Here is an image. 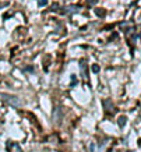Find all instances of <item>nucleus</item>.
<instances>
[{
    "instance_id": "1",
    "label": "nucleus",
    "mask_w": 141,
    "mask_h": 152,
    "mask_svg": "<svg viewBox=\"0 0 141 152\" xmlns=\"http://www.w3.org/2000/svg\"><path fill=\"white\" fill-rule=\"evenodd\" d=\"M6 99V101H9L10 103H13V106H20V101L17 99V98H13V96H3Z\"/></svg>"
},
{
    "instance_id": "2",
    "label": "nucleus",
    "mask_w": 141,
    "mask_h": 152,
    "mask_svg": "<svg viewBox=\"0 0 141 152\" xmlns=\"http://www.w3.org/2000/svg\"><path fill=\"white\" fill-rule=\"evenodd\" d=\"M53 119L56 120V121H59L60 119H62V113H60V107H56L55 112H53Z\"/></svg>"
},
{
    "instance_id": "3",
    "label": "nucleus",
    "mask_w": 141,
    "mask_h": 152,
    "mask_svg": "<svg viewBox=\"0 0 141 152\" xmlns=\"http://www.w3.org/2000/svg\"><path fill=\"white\" fill-rule=\"evenodd\" d=\"M117 123H119V126H120V127L126 126V123H127V117H126V116H122V117H119Z\"/></svg>"
},
{
    "instance_id": "4",
    "label": "nucleus",
    "mask_w": 141,
    "mask_h": 152,
    "mask_svg": "<svg viewBox=\"0 0 141 152\" xmlns=\"http://www.w3.org/2000/svg\"><path fill=\"white\" fill-rule=\"evenodd\" d=\"M91 70L94 71V73H99V66H98V64H92L91 66Z\"/></svg>"
},
{
    "instance_id": "5",
    "label": "nucleus",
    "mask_w": 141,
    "mask_h": 152,
    "mask_svg": "<svg viewBox=\"0 0 141 152\" xmlns=\"http://www.w3.org/2000/svg\"><path fill=\"white\" fill-rule=\"evenodd\" d=\"M46 3H48V1H46V0H39V4H41V6H45Z\"/></svg>"
}]
</instances>
